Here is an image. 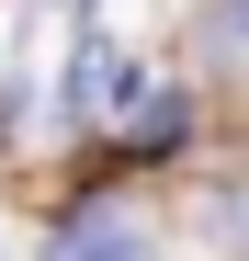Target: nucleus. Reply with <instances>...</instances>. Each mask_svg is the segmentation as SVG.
I'll return each instance as SVG.
<instances>
[{
    "label": "nucleus",
    "mask_w": 249,
    "mask_h": 261,
    "mask_svg": "<svg viewBox=\"0 0 249 261\" xmlns=\"http://www.w3.org/2000/svg\"><path fill=\"white\" fill-rule=\"evenodd\" d=\"M68 102H79V114H102V125H113V114H147V68L124 57V46H79Z\"/></svg>",
    "instance_id": "obj_1"
},
{
    "label": "nucleus",
    "mask_w": 249,
    "mask_h": 261,
    "mask_svg": "<svg viewBox=\"0 0 249 261\" xmlns=\"http://www.w3.org/2000/svg\"><path fill=\"white\" fill-rule=\"evenodd\" d=\"M57 261H147V239L124 227V216H79V227L57 239Z\"/></svg>",
    "instance_id": "obj_2"
},
{
    "label": "nucleus",
    "mask_w": 249,
    "mask_h": 261,
    "mask_svg": "<svg viewBox=\"0 0 249 261\" xmlns=\"http://www.w3.org/2000/svg\"><path fill=\"white\" fill-rule=\"evenodd\" d=\"M215 46H227V57H249V0H227V12H215Z\"/></svg>",
    "instance_id": "obj_5"
},
{
    "label": "nucleus",
    "mask_w": 249,
    "mask_h": 261,
    "mask_svg": "<svg viewBox=\"0 0 249 261\" xmlns=\"http://www.w3.org/2000/svg\"><path fill=\"white\" fill-rule=\"evenodd\" d=\"M181 125H193V102H170V91H147V114H136V148H170Z\"/></svg>",
    "instance_id": "obj_4"
},
{
    "label": "nucleus",
    "mask_w": 249,
    "mask_h": 261,
    "mask_svg": "<svg viewBox=\"0 0 249 261\" xmlns=\"http://www.w3.org/2000/svg\"><path fill=\"white\" fill-rule=\"evenodd\" d=\"M204 239H215V250H238V261H249V182H238V193H215V204H204Z\"/></svg>",
    "instance_id": "obj_3"
}]
</instances>
